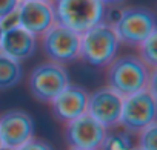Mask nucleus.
<instances>
[{
	"label": "nucleus",
	"instance_id": "obj_1",
	"mask_svg": "<svg viewBox=\"0 0 157 150\" xmlns=\"http://www.w3.org/2000/svg\"><path fill=\"white\" fill-rule=\"evenodd\" d=\"M154 72L137 55L116 57L106 66V86L125 98L148 89Z\"/></svg>",
	"mask_w": 157,
	"mask_h": 150
},
{
	"label": "nucleus",
	"instance_id": "obj_2",
	"mask_svg": "<svg viewBox=\"0 0 157 150\" xmlns=\"http://www.w3.org/2000/svg\"><path fill=\"white\" fill-rule=\"evenodd\" d=\"M51 8L56 23L78 35L105 22L106 14L100 0H51Z\"/></svg>",
	"mask_w": 157,
	"mask_h": 150
},
{
	"label": "nucleus",
	"instance_id": "obj_3",
	"mask_svg": "<svg viewBox=\"0 0 157 150\" xmlns=\"http://www.w3.org/2000/svg\"><path fill=\"white\" fill-rule=\"evenodd\" d=\"M119 48L120 41L113 26L102 22L80 35L78 58L94 67H106L117 57Z\"/></svg>",
	"mask_w": 157,
	"mask_h": 150
},
{
	"label": "nucleus",
	"instance_id": "obj_4",
	"mask_svg": "<svg viewBox=\"0 0 157 150\" xmlns=\"http://www.w3.org/2000/svg\"><path fill=\"white\" fill-rule=\"evenodd\" d=\"M120 45L137 48L157 32L155 14L145 6H128L119 9L117 20L111 25Z\"/></svg>",
	"mask_w": 157,
	"mask_h": 150
},
{
	"label": "nucleus",
	"instance_id": "obj_5",
	"mask_svg": "<svg viewBox=\"0 0 157 150\" xmlns=\"http://www.w3.org/2000/svg\"><path fill=\"white\" fill-rule=\"evenodd\" d=\"M69 83V73L65 66L54 61H45L31 70L28 91L39 103L49 104Z\"/></svg>",
	"mask_w": 157,
	"mask_h": 150
},
{
	"label": "nucleus",
	"instance_id": "obj_6",
	"mask_svg": "<svg viewBox=\"0 0 157 150\" xmlns=\"http://www.w3.org/2000/svg\"><path fill=\"white\" fill-rule=\"evenodd\" d=\"M155 123V95L148 89L123 98L119 126L129 135H137Z\"/></svg>",
	"mask_w": 157,
	"mask_h": 150
},
{
	"label": "nucleus",
	"instance_id": "obj_7",
	"mask_svg": "<svg viewBox=\"0 0 157 150\" xmlns=\"http://www.w3.org/2000/svg\"><path fill=\"white\" fill-rule=\"evenodd\" d=\"M40 38L42 49L48 61H54L65 66L78 60L80 35L72 32L71 29L54 23Z\"/></svg>",
	"mask_w": 157,
	"mask_h": 150
},
{
	"label": "nucleus",
	"instance_id": "obj_8",
	"mask_svg": "<svg viewBox=\"0 0 157 150\" xmlns=\"http://www.w3.org/2000/svg\"><path fill=\"white\" fill-rule=\"evenodd\" d=\"M106 129L97 123L88 113H83L68 124H65L63 138L69 148H82V150H99L105 136Z\"/></svg>",
	"mask_w": 157,
	"mask_h": 150
},
{
	"label": "nucleus",
	"instance_id": "obj_9",
	"mask_svg": "<svg viewBox=\"0 0 157 150\" xmlns=\"http://www.w3.org/2000/svg\"><path fill=\"white\" fill-rule=\"evenodd\" d=\"M34 120L22 109H11L0 115V139L5 148L17 150L34 136Z\"/></svg>",
	"mask_w": 157,
	"mask_h": 150
},
{
	"label": "nucleus",
	"instance_id": "obj_10",
	"mask_svg": "<svg viewBox=\"0 0 157 150\" xmlns=\"http://www.w3.org/2000/svg\"><path fill=\"white\" fill-rule=\"evenodd\" d=\"M122 103L123 98L117 92H114L108 86H103L88 94L86 113L93 116L97 123H100L106 130H109L119 126Z\"/></svg>",
	"mask_w": 157,
	"mask_h": 150
},
{
	"label": "nucleus",
	"instance_id": "obj_11",
	"mask_svg": "<svg viewBox=\"0 0 157 150\" xmlns=\"http://www.w3.org/2000/svg\"><path fill=\"white\" fill-rule=\"evenodd\" d=\"M17 25L33 34L36 38L42 37L54 23V12L51 2H37V0H20L16 9Z\"/></svg>",
	"mask_w": 157,
	"mask_h": 150
},
{
	"label": "nucleus",
	"instance_id": "obj_12",
	"mask_svg": "<svg viewBox=\"0 0 157 150\" xmlns=\"http://www.w3.org/2000/svg\"><path fill=\"white\" fill-rule=\"evenodd\" d=\"M88 91L78 84L69 83L51 103V113L56 121L68 124L69 121L86 113Z\"/></svg>",
	"mask_w": 157,
	"mask_h": 150
},
{
	"label": "nucleus",
	"instance_id": "obj_13",
	"mask_svg": "<svg viewBox=\"0 0 157 150\" xmlns=\"http://www.w3.org/2000/svg\"><path fill=\"white\" fill-rule=\"evenodd\" d=\"M37 51V38L20 26H14L3 31L0 40V52L22 63L29 60Z\"/></svg>",
	"mask_w": 157,
	"mask_h": 150
},
{
	"label": "nucleus",
	"instance_id": "obj_14",
	"mask_svg": "<svg viewBox=\"0 0 157 150\" xmlns=\"http://www.w3.org/2000/svg\"><path fill=\"white\" fill-rule=\"evenodd\" d=\"M22 78H23L22 63L0 52V92H5L19 86Z\"/></svg>",
	"mask_w": 157,
	"mask_h": 150
},
{
	"label": "nucleus",
	"instance_id": "obj_15",
	"mask_svg": "<svg viewBox=\"0 0 157 150\" xmlns=\"http://www.w3.org/2000/svg\"><path fill=\"white\" fill-rule=\"evenodd\" d=\"M132 135L123 129H109L99 150H132Z\"/></svg>",
	"mask_w": 157,
	"mask_h": 150
},
{
	"label": "nucleus",
	"instance_id": "obj_16",
	"mask_svg": "<svg viewBox=\"0 0 157 150\" xmlns=\"http://www.w3.org/2000/svg\"><path fill=\"white\" fill-rule=\"evenodd\" d=\"M155 45H157V32L152 34L151 37H148L143 43H140L137 46L139 49V58L151 69V70H155L157 67V49H155Z\"/></svg>",
	"mask_w": 157,
	"mask_h": 150
},
{
	"label": "nucleus",
	"instance_id": "obj_17",
	"mask_svg": "<svg viewBox=\"0 0 157 150\" xmlns=\"http://www.w3.org/2000/svg\"><path fill=\"white\" fill-rule=\"evenodd\" d=\"M139 135V145L137 148L140 150H157V124L152 123L148 127H145L142 132L137 133Z\"/></svg>",
	"mask_w": 157,
	"mask_h": 150
},
{
	"label": "nucleus",
	"instance_id": "obj_18",
	"mask_svg": "<svg viewBox=\"0 0 157 150\" xmlns=\"http://www.w3.org/2000/svg\"><path fill=\"white\" fill-rule=\"evenodd\" d=\"M17 150H54L52 145L49 142H46L45 139L40 138H31L29 141H26L23 145H20Z\"/></svg>",
	"mask_w": 157,
	"mask_h": 150
},
{
	"label": "nucleus",
	"instance_id": "obj_19",
	"mask_svg": "<svg viewBox=\"0 0 157 150\" xmlns=\"http://www.w3.org/2000/svg\"><path fill=\"white\" fill-rule=\"evenodd\" d=\"M20 0H0V20L17 9Z\"/></svg>",
	"mask_w": 157,
	"mask_h": 150
},
{
	"label": "nucleus",
	"instance_id": "obj_20",
	"mask_svg": "<svg viewBox=\"0 0 157 150\" xmlns=\"http://www.w3.org/2000/svg\"><path fill=\"white\" fill-rule=\"evenodd\" d=\"M100 2L106 6V8H117L119 5H122L125 0H100Z\"/></svg>",
	"mask_w": 157,
	"mask_h": 150
},
{
	"label": "nucleus",
	"instance_id": "obj_21",
	"mask_svg": "<svg viewBox=\"0 0 157 150\" xmlns=\"http://www.w3.org/2000/svg\"><path fill=\"white\" fill-rule=\"evenodd\" d=\"M2 35H3V28H2V25H0V40H2Z\"/></svg>",
	"mask_w": 157,
	"mask_h": 150
},
{
	"label": "nucleus",
	"instance_id": "obj_22",
	"mask_svg": "<svg viewBox=\"0 0 157 150\" xmlns=\"http://www.w3.org/2000/svg\"><path fill=\"white\" fill-rule=\"evenodd\" d=\"M37 2H51V0H37Z\"/></svg>",
	"mask_w": 157,
	"mask_h": 150
},
{
	"label": "nucleus",
	"instance_id": "obj_23",
	"mask_svg": "<svg viewBox=\"0 0 157 150\" xmlns=\"http://www.w3.org/2000/svg\"><path fill=\"white\" fill-rule=\"evenodd\" d=\"M0 150H11V148H5V147H2V148H0Z\"/></svg>",
	"mask_w": 157,
	"mask_h": 150
},
{
	"label": "nucleus",
	"instance_id": "obj_24",
	"mask_svg": "<svg viewBox=\"0 0 157 150\" xmlns=\"http://www.w3.org/2000/svg\"><path fill=\"white\" fill-rule=\"evenodd\" d=\"M2 147H3V145H2V139H0V148H2Z\"/></svg>",
	"mask_w": 157,
	"mask_h": 150
},
{
	"label": "nucleus",
	"instance_id": "obj_25",
	"mask_svg": "<svg viewBox=\"0 0 157 150\" xmlns=\"http://www.w3.org/2000/svg\"><path fill=\"white\" fill-rule=\"evenodd\" d=\"M69 150H82V148H69Z\"/></svg>",
	"mask_w": 157,
	"mask_h": 150
},
{
	"label": "nucleus",
	"instance_id": "obj_26",
	"mask_svg": "<svg viewBox=\"0 0 157 150\" xmlns=\"http://www.w3.org/2000/svg\"><path fill=\"white\" fill-rule=\"evenodd\" d=\"M132 150H140V148H137V147H132Z\"/></svg>",
	"mask_w": 157,
	"mask_h": 150
}]
</instances>
